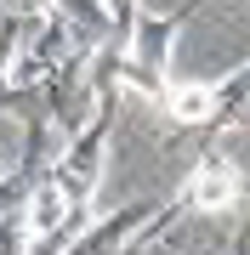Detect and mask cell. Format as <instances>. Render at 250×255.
Here are the masks:
<instances>
[{
    "instance_id": "3",
    "label": "cell",
    "mask_w": 250,
    "mask_h": 255,
    "mask_svg": "<svg viewBox=\"0 0 250 255\" xmlns=\"http://www.w3.org/2000/svg\"><path fill=\"white\" fill-rule=\"evenodd\" d=\"M216 80H165V97H159V114L171 119V125H188V130H205V136H216Z\"/></svg>"
},
{
    "instance_id": "1",
    "label": "cell",
    "mask_w": 250,
    "mask_h": 255,
    "mask_svg": "<svg viewBox=\"0 0 250 255\" xmlns=\"http://www.w3.org/2000/svg\"><path fill=\"white\" fill-rule=\"evenodd\" d=\"M97 74V68H91ZM97 80H108V74H97ZM114 114H120V85H102V102H97V114L85 119V125L68 136L63 147H57V159H51V182L68 193V204L74 210H91L97 199V187H102V170H108V142H114Z\"/></svg>"
},
{
    "instance_id": "8",
    "label": "cell",
    "mask_w": 250,
    "mask_h": 255,
    "mask_svg": "<svg viewBox=\"0 0 250 255\" xmlns=\"http://www.w3.org/2000/svg\"><path fill=\"white\" fill-rule=\"evenodd\" d=\"M222 255H250V233H239V244H228Z\"/></svg>"
},
{
    "instance_id": "9",
    "label": "cell",
    "mask_w": 250,
    "mask_h": 255,
    "mask_svg": "<svg viewBox=\"0 0 250 255\" xmlns=\"http://www.w3.org/2000/svg\"><path fill=\"white\" fill-rule=\"evenodd\" d=\"M11 170V153H6V147H0V176H6Z\"/></svg>"
},
{
    "instance_id": "7",
    "label": "cell",
    "mask_w": 250,
    "mask_h": 255,
    "mask_svg": "<svg viewBox=\"0 0 250 255\" xmlns=\"http://www.w3.org/2000/svg\"><path fill=\"white\" fill-rule=\"evenodd\" d=\"M0 6H17V11H46V6H57V0H0Z\"/></svg>"
},
{
    "instance_id": "4",
    "label": "cell",
    "mask_w": 250,
    "mask_h": 255,
    "mask_svg": "<svg viewBox=\"0 0 250 255\" xmlns=\"http://www.w3.org/2000/svg\"><path fill=\"white\" fill-rule=\"evenodd\" d=\"M176 221H182V204H165L159 221L131 244V255H182V244H176Z\"/></svg>"
},
{
    "instance_id": "5",
    "label": "cell",
    "mask_w": 250,
    "mask_h": 255,
    "mask_svg": "<svg viewBox=\"0 0 250 255\" xmlns=\"http://www.w3.org/2000/svg\"><path fill=\"white\" fill-rule=\"evenodd\" d=\"M57 6H63L91 40H108V34H114V28H108V6H102V0H57Z\"/></svg>"
},
{
    "instance_id": "6",
    "label": "cell",
    "mask_w": 250,
    "mask_h": 255,
    "mask_svg": "<svg viewBox=\"0 0 250 255\" xmlns=\"http://www.w3.org/2000/svg\"><path fill=\"white\" fill-rule=\"evenodd\" d=\"M102 6H108V28H114L108 40H131V28L142 17V0H102Z\"/></svg>"
},
{
    "instance_id": "10",
    "label": "cell",
    "mask_w": 250,
    "mask_h": 255,
    "mask_svg": "<svg viewBox=\"0 0 250 255\" xmlns=\"http://www.w3.org/2000/svg\"><path fill=\"white\" fill-rule=\"evenodd\" d=\"M233 6H245V0H233Z\"/></svg>"
},
{
    "instance_id": "2",
    "label": "cell",
    "mask_w": 250,
    "mask_h": 255,
    "mask_svg": "<svg viewBox=\"0 0 250 255\" xmlns=\"http://www.w3.org/2000/svg\"><path fill=\"white\" fill-rule=\"evenodd\" d=\"M239 193H245V176H239V164H233L228 153H199L194 159V170L182 176V193H176V204L182 210H194V216H228L233 204H239Z\"/></svg>"
}]
</instances>
